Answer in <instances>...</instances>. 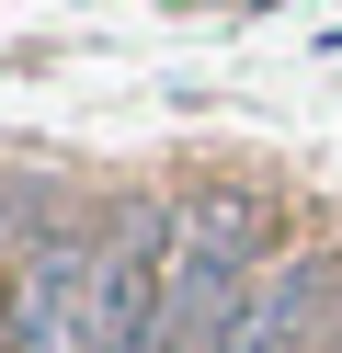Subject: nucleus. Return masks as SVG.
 Here are the masks:
<instances>
[{
    "instance_id": "3",
    "label": "nucleus",
    "mask_w": 342,
    "mask_h": 353,
    "mask_svg": "<svg viewBox=\"0 0 342 353\" xmlns=\"http://www.w3.org/2000/svg\"><path fill=\"white\" fill-rule=\"evenodd\" d=\"M319 307H331V262H285V274H263V296L240 307L228 353H296L319 330Z\"/></svg>"
},
{
    "instance_id": "4",
    "label": "nucleus",
    "mask_w": 342,
    "mask_h": 353,
    "mask_svg": "<svg viewBox=\"0 0 342 353\" xmlns=\"http://www.w3.org/2000/svg\"><path fill=\"white\" fill-rule=\"evenodd\" d=\"M80 319H91V262H80V251H35V262L12 274V330H23V353L68 342Z\"/></svg>"
},
{
    "instance_id": "1",
    "label": "nucleus",
    "mask_w": 342,
    "mask_h": 353,
    "mask_svg": "<svg viewBox=\"0 0 342 353\" xmlns=\"http://www.w3.org/2000/svg\"><path fill=\"white\" fill-rule=\"evenodd\" d=\"M240 307H251V216L240 205H194L182 216V251H171V307H160L149 353L217 342V330H240Z\"/></svg>"
},
{
    "instance_id": "2",
    "label": "nucleus",
    "mask_w": 342,
    "mask_h": 353,
    "mask_svg": "<svg viewBox=\"0 0 342 353\" xmlns=\"http://www.w3.org/2000/svg\"><path fill=\"white\" fill-rule=\"evenodd\" d=\"M171 251H182V239L137 228V239H114V251L91 262V319H80L91 353H149V342H160V307H171Z\"/></svg>"
}]
</instances>
